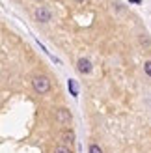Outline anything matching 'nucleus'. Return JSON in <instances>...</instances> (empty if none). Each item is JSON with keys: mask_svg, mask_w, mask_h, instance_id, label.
Returning <instances> with one entry per match:
<instances>
[{"mask_svg": "<svg viewBox=\"0 0 151 153\" xmlns=\"http://www.w3.org/2000/svg\"><path fill=\"white\" fill-rule=\"evenodd\" d=\"M32 86H34V90L37 91V94H47V91L50 90V80L47 79V76L39 75V76H34Z\"/></svg>", "mask_w": 151, "mask_h": 153, "instance_id": "1", "label": "nucleus"}, {"mask_svg": "<svg viewBox=\"0 0 151 153\" xmlns=\"http://www.w3.org/2000/svg\"><path fill=\"white\" fill-rule=\"evenodd\" d=\"M56 120L60 121V123H64V125H69L71 123V112L65 110V108H60L56 112Z\"/></svg>", "mask_w": 151, "mask_h": 153, "instance_id": "2", "label": "nucleus"}, {"mask_svg": "<svg viewBox=\"0 0 151 153\" xmlns=\"http://www.w3.org/2000/svg\"><path fill=\"white\" fill-rule=\"evenodd\" d=\"M36 19L41 21V22H47V21H50V11L45 10V7H39V10L36 11Z\"/></svg>", "mask_w": 151, "mask_h": 153, "instance_id": "3", "label": "nucleus"}, {"mask_svg": "<svg viewBox=\"0 0 151 153\" xmlns=\"http://www.w3.org/2000/svg\"><path fill=\"white\" fill-rule=\"evenodd\" d=\"M77 65H78L80 73H90V71H92V64H90V60H86V58H80Z\"/></svg>", "mask_w": 151, "mask_h": 153, "instance_id": "4", "label": "nucleus"}, {"mask_svg": "<svg viewBox=\"0 0 151 153\" xmlns=\"http://www.w3.org/2000/svg\"><path fill=\"white\" fill-rule=\"evenodd\" d=\"M67 86H69V91H71L73 97H78V86H77V82H75L73 79H69V80H67Z\"/></svg>", "mask_w": 151, "mask_h": 153, "instance_id": "5", "label": "nucleus"}, {"mask_svg": "<svg viewBox=\"0 0 151 153\" xmlns=\"http://www.w3.org/2000/svg\"><path fill=\"white\" fill-rule=\"evenodd\" d=\"M90 153H103V149L97 144H93V146H90Z\"/></svg>", "mask_w": 151, "mask_h": 153, "instance_id": "6", "label": "nucleus"}, {"mask_svg": "<svg viewBox=\"0 0 151 153\" xmlns=\"http://www.w3.org/2000/svg\"><path fill=\"white\" fill-rule=\"evenodd\" d=\"M144 69H146V73L151 76V62H146V65H144Z\"/></svg>", "mask_w": 151, "mask_h": 153, "instance_id": "7", "label": "nucleus"}, {"mask_svg": "<svg viewBox=\"0 0 151 153\" xmlns=\"http://www.w3.org/2000/svg\"><path fill=\"white\" fill-rule=\"evenodd\" d=\"M56 153H71V151L67 149V148H64V146H60V148L56 149Z\"/></svg>", "mask_w": 151, "mask_h": 153, "instance_id": "8", "label": "nucleus"}, {"mask_svg": "<svg viewBox=\"0 0 151 153\" xmlns=\"http://www.w3.org/2000/svg\"><path fill=\"white\" fill-rule=\"evenodd\" d=\"M129 2H132V4H142V0H129Z\"/></svg>", "mask_w": 151, "mask_h": 153, "instance_id": "9", "label": "nucleus"}, {"mask_svg": "<svg viewBox=\"0 0 151 153\" xmlns=\"http://www.w3.org/2000/svg\"><path fill=\"white\" fill-rule=\"evenodd\" d=\"M75 2H84V0H75Z\"/></svg>", "mask_w": 151, "mask_h": 153, "instance_id": "10", "label": "nucleus"}]
</instances>
